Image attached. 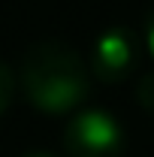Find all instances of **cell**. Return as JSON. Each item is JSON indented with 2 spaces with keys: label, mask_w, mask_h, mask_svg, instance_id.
<instances>
[{
  "label": "cell",
  "mask_w": 154,
  "mask_h": 157,
  "mask_svg": "<svg viewBox=\"0 0 154 157\" xmlns=\"http://www.w3.org/2000/svg\"><path fill=\"white\" fill-rule=\"evenodd\" d=\"M21 91L45 115H76L91 94V67L64 39H39L21 60Z\"/></svg>",
  "instance_id": "obj_1"
},
{
  "label": "cell",
  "mask_w": 154,
  "mask_h": 157,
  "mask_svg": "<svg viewBox=\"0 0 154 157\" xmlns=\"http://www.w3.org/2000/svg\"><path fill=\"white\" fill-rule=\"evenodd\" d=\"M124 145H127V136L121 121L100 106L79 109L64 127L67 157H121Z\"/></svg>",
  "instance_id": "obj_2"
},
{
  "label": "cell",
  "mask_w": 154,
  "mask_h": 157,
  "mask_svg": "<svg viewBox=\"0 0 154 157\" xmlns=\"http://www.w3.org/2000/svg\"><path fill=\"white\" fill-rule=\"evenodd\" d=\"M136 67V39L127 27H109L94 39L91 76L103 82H121Z\"/></svg>",
  "instance_id": "obj_3"
},
{
  "label": "cell",
  "mask_w": 154,
  "mask_h": 157,
  "mask_svg": "<svg viewBox=\"0 0 154 157\" xmlns=\"http://www.w3.org/2000/svg\"><path fill=\"white\" fill-rule=\"evenodd\" d=\"M136 100H139L142 109L154 112V70H151V73H145V76L136 82Z\"/></svg>",
  "instance_id": "obj_4"
},
{
  "label": "cell",
  "mask_w": 154,
  "mask_h": 157,
  "mask_svg": "<svg viewBox=\"0 0 154 157\" xmlns=\"http://www.w3.org/2000/svg\"><path fill=\"white\" fill-rule=\"evenodd\" d=\"M12 82H15V76H12V70H9V63L0 58V112L9 106V100H12Z\"/></svg>",
  "instance_id": "obj_5"
},
{
  "label": "cell",
  "mask_w": 154,
  "mask_h": 157,
  "mask_svg": "<svg viewBox=\"0 0 154 157\" xmlns=\"http://www.w3.org/2000/svg\"><path fill=\"white\" fill-rule=\"evenodd\" d=\"M145 48H148V55L154 58V6L148 9V15H145Z\"/></svg>",
  "instance_id": "obj_6"
},
{
  "label": "cell",
  "mask_w": 154,
  "mask_h": 157,
  "mask_svg": "<svg viewBox=\"0 0 154 157\" xmlns=\"http://www.w3.org/2000/svg\"><path fill=\"white\" fill-rule=\"evenodd\" d=\"M18 157H58V154H52V151H45V148H37V151H24V154Z\"/></svg>",
  "instance_id": "obj_7"
}]
</instances>
